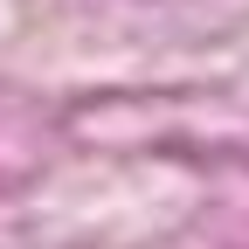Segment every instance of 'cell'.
I'll return each mask as SVG.
<instances>
[]
</instances>
